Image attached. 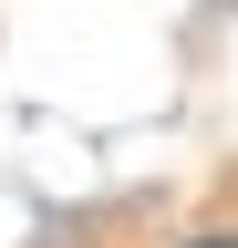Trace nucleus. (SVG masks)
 I'll list each match as a JSON object with an SVG mask.
<instances>
[{"instance_id": "nucleus-1", "label": "nucleus", "mask_w": 238, "mask_h": 248, "mask_svg": "<svg viewBox=\"0 0 238 248\" xmlns=\"http://www.w3.org/2000/svg\"><path fill=\"white\" fill-rule=\"evenodd\" d=\"M197 248H238V238H197Z\"/></svg>"}]
</instances>
